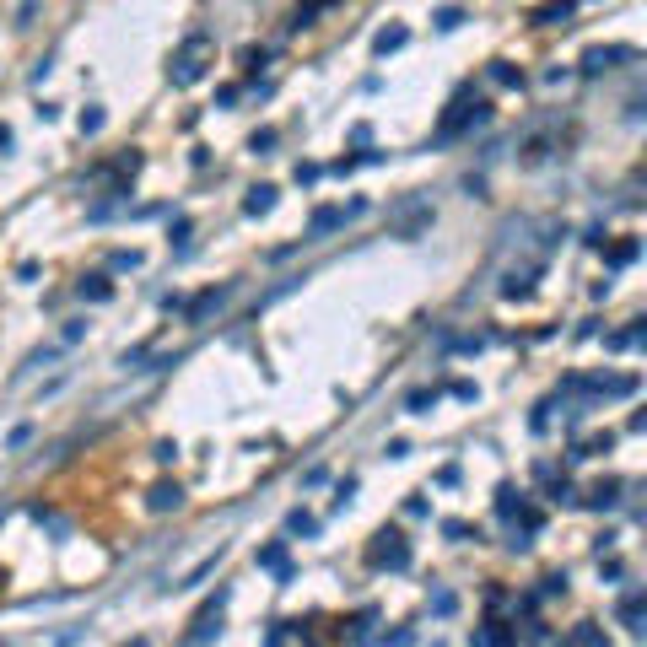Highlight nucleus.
<instances>
[{"label": "nucleus", "mask_w": 647, "mask_h": 647, "mask_svg": "<svg viewBox=\"0 0 647 647\" xmlns=\"http://www.w3.org/2000/svg\"><path fill=\"white\" fill-rule=\"evenodd\" d=\"M173 248H178V254H189V216H178V222H173Z\"/></svg>", "instance_id": "nucleus-22"}, {"label": "nucleus", "mask_w": 647, "mask_h": 647, "mask_svg": "<svg viewBox=\"0 0 647 647\" xmlns=\"http://www.w3.org/2000/svg\"><path fill=\"white\" fill-rule=\"evenodd\" d=\"M604 346H610V351H631V346H642V324H631V329H615Z\"/></svg>", "instance_id": "nucleus-14"}, {"label": "nucleus", "mask_w": 647, "mask_h": 647, "mask_svg": "<svg viewBox=\"0 0 647 647\" xmlns=\"http://www.w3.org/2000/svg\"><path fill=\"white\" fill-rule=\"evenodd\" d=\"M491 81H496V87H518L523 76H518V70H513L507 60H496V65H491Z\"/></svg>", "instance_id": "nucleus-17"}, {"label": "nucleus", "mask_w": 647, "mask_h": 647, "mask_svg": "<svg viewBox=\"0 0 647 647\" xmlns=\"http://www.w3.org/2000/svg\"><path fill=\"white\" fill-rule=\"evenodd\" d=\"M97 129H103V108H87L81 114V135H97Z\"/></svg>", "instance_id": "nucleus-26"}, {"label": "nucleus", "mask_w": 647, "mask_h": 647, "mask_svg": "<svg viewBox=\"0 0 647 647\" xmlns=\"http://www.w3.org/2000/svg\"><path fill=\"white\" fill-rule=\"evenodd\" d=\"M286 534H302V540H313V534H319V518L302 513V507H291V513H286Z\"/></svg>", "instance_id": "nucleus-10"}, {"label": "nucleus", "mask_w": 647, "mask_h": 647, "mask_svg": "<svg viewBox=\"0 0 647 647\" xmlns=\"http://www.w3.org/2000/svg\"><path fill=\"white\" fill-rule=\"evenodd\" d=\"M114 270H140V254H135V248H119V254H114Z\"/></svg>", "instance_id": "nucleus-27"}, {"label": "nucleus", "mask_w": 647, "mask_h": 647, "mask_svg": "<svg viewBox=\"0 0 647 647\" xmlns=\"http://www.w3.org/2000/svg\"><path fill=\"white\" fill-rule=\"evenodd\" d=\"M270 146H275V129H254V135H248V151H259V157H264Z\"/></svg>", "instance_id": "nucleus-23"}, {"label": "nucleus", "mask_w": 647, "mask_h": 647, "mask_svg": "<svg viewBox=\"0 0 647 647\" xmlns=\"http://www.w3.org/2000/svg\"><path fill=\"white\" fill-rule=\"evenodd\" d=\"M432 405H437V388H410L405 394V416H432Z\"/></svg>", "instance_id": "nucleus-9"}, {"label": "nucleus", "mask_w": 647, "mask_h": 647, "mask_svg": "<svg viewBox=\"0 0 647 647\" xmlns=\"http://www.w3.org/2000/svg\"><path fill=\"white\" fill-rule=\"evenodd\" d=\"M458 610V599H453L448 588H437V593H432V615H453Z\"/></svg>", "instance_id": "nucleus-20"}, {"label": "nucleus", "mask_w": 647, "mask_h": 647, "mask_svg": "<svg viewBox=\"0 0 647 647\" xmlns=\"http://www.w3.org/2000/svg\"><path fill=\"white\" fill-rule=\"evenodd\" d=\"M291 178H297V184H319L324 167H319V162H297V173H291Z\"/></svg>", "instance_id": "nucleus-21"}, {"label": "nucleus", "mask_w": 647, "mask_h": 647, "mask_svg": "<svg viewBox=\"0 0 647 647\" xmlns=\"http://www.w3.org/2000/svg\"><path fill=\"white\" fill-rule=\"evenodd\" d=\"M647 593L642 588H626V593H620V604H615V615H620V626H631V637H642L647 631Z\"/></svg>", "instance_id": "nucleus-2"}, {"label": "nucleus", "mask_w": 647, "mask_h": 647, "mask_svg": "<svg viewBox=\"0 0 647 647\" xmlns=\"http://www.w3.org/2000/svg\"><path fill=\"white\" fill-rule=\"evenodd\" d=\"M216 561H222V550H216V555H205V561H200V566H194V572H189L184 582H178V588H194L200 577H211V572H216Z\"/></svg>", "instance_id": "nucleus-18"}, {"label": "nucleus", "mask_w": 647, "mask_h": 647, "mask_svg": "<svg viewBox=\"0 0 647 647\" xmlns=\"http://www.w3.org/2000/svg\"><path fill=\"white\" fill-rule=\"evenodd\" d=\"M81 335H87V319H70V324H65V346H76Z\"/></svg>", "instance_id": "nucleus-28"}, {"label": "nucleus", "mask_w": 647, "mask_h": 647, "mask_svg": "<svg viewBox=\"0 0 647 647\" xmlns=\"http://www.w3.org/2000/svg\"><path fill=\"white\" fill-rule=\"evenodd\" d=\"M335 226H346V205H324V211H313V216H308V237H302V243H319V237H329Z\"/></svg>", "instance_id": "nucleus-3"}, {"label": "nucleus", "mask_w": 647, "mask_h": 647, "mask_svg": "<svg viewBox=\"0 0 647 647\" xmlns=\"http://www.w3.org/2000/svg\"><path fill=\"white\" fill-rule=\"evenodd\" d=\"M81 302H108V297H114V286H108V281H103V275H87V281H81Z\"/></svg>", "instance_id": "nucleus-11"}, {"label": "nucleus", "mask_w": 647, "mask_h": 647, "mask_svg": "<svg viewBox=\"0 0 647 647\" xmlns=\"http://www.w3.org/2000/svg\"><path fill=\"white\" fill-rule=\"evenodd\" d=\"M572 642H604V631H599V626H577V631H572Z\"/></svg>", "instance_id": "nucleus-29"}, {"label": "nucleus", "mask_w": 647, "mask_h": 647, "mask_svg": "<svg viewBox=\"0 0 647 647\" xmlns=\"http://www.w3.org/2000/svg\"><path fill=\"white\" fill-rule=\"evenodd\" d=\"M151 453H157V464H173V458H178V443H157Z\"/></svg>", "instance_id": "nucleus-30"}, {"label": "nucleus", "mask_w": 647, "mask_h": 647, "mask_svg": "<svg viewBox=\"0 0 647 647\" xmlns=\"http://www.w3.org/2000/svg\"><path fill=\"white\" fill-rule=\"evenodd\" d=\"M178 502H184V491H178V485H173V480L151 485V513H173Z\"/></svg>", "instance_id": "nucleus-7"}, {"label": "nucleus", "mask_w": 647, "mask_h": 647, "mask_svg": "<svg viewBox=\"0 0 647 647\" xmlns=\"http://www.w3.org/2000/svg\"><path fill=\"white\" fill-rule=\"evenodd\" d=\"M226 297H232V286H216V291H200L194 297V308H189V324H205V313H216Z\"/></svg>", "instance_id": "nucleus-6"}, {"label": "nucleus", "mask_w": 647, "mask_h": 647, "mask_svg": "<svg viewBox=\"0 0 647 647\" xmlns=\"http://www.w3.org/2000/svg\"><path fill=\"white\" fill-rule=\"evenodd\" d=\"M615 60H637V49H588V54H582V70L599 76V70H610Z\"/></svg>", "instance_id": "nucleus-4"}, {"label": "nucleus", "mask_w": 647, "mask_h": 647, "mask_svg": "<svg viewBox=\"0 0 647 647\" xmlns=\"http://www.w3.org/2000/svg\"><path fill=\"white\" fill-rule=\"evenodd\" d=\"M372 566H388V572H405V566H410V545H405V534H399V529H383V534H378V545H372Z\"/></svg>", "instance_id": "nucleus-1"}, {"label": "nucleus", "mask_w": 647, "mask_h": 647, "mask_svg": "<svg viewBox=\"0 0 647 647\" xmlns=\"http://www.w3.org/2000/svg\"><path fill=\"white\" fill-rule=\"evenodd\" d=\"M631 259H637V243H615V248H610V264H615V270H620V264H631Z\"/></svg>", "instance_id": "nucleus-24"}, {"label": "nucleus", "mask_w": 647, "mask_h": 647, "mask_svg": "<svg viewBox=\"0 0 647 647\" xmlns=\"http://www.w3.org/2000/svg\"><path fill=\"white\" fill-rule=\"evenodd\" d=\"M259 566H270V572H275V566H286V540H275V545L259 550Z\"/></svg>", "instance_id": "nucleus-16"}, {"label": "nucleus", "mask_w": 647, "mask_h": 647, "mask_svg": "<svg viewBox=\"0 0 647 647\" xmlns=\"http://www.w3.org/2000/svg\"><path fill=\"white\" fill-rule=\"evenodd\" d=\"M550 502H572V480H555V485H550Z\"/></svg>", "instance_id": "nucleus-31"}, {"label": "nucleus", "mask_w": 647, "mask_h": 647, "mask_svg": "<svg viewBox=\"0 0 647 647\" xmlns=\"http://www.w3.org/2000/svg\"><path fill=\"white\" fill-rule=\"evenodd\" d=\"M496 513H502V518H518V513H523V491L502 485V491H496Z\"/></svg>", "instance_id": "nucleus-13"}, {"label": "nucleus", "mask_w": 647, "mask_h": 647, "mask_svg": "<svg viewBox=\"0 0 647 647\" xmlns=\"http://www.w3.org/2000/svg\"><path fill=\"white\" fill-rule=\"evenodd\" d=\"M270 211H275V184H254L243 200V216H270Z\"/></svg>", "instance_id": "nucleus-5"}, {"label": "nucleus", "mask_w": 647, "mask_h": 647, "mask_svg": "<svg viewBox=\"0 0 647 647\" xmlns=\"http://www.w3.org/2000/svg\"><path fill=\"white\" fill-rule=\"evenodd\" d=\"M356 496V475H346V480L335 485V507H346V502H351Z\"/></svg>", "instance_id": "nucleus-25"}, {"label": "nucleus", "mask_w": 647, "mask_h": 647, "mask_svg": "<svg viewBox=\"0 0 647 647\" xmlns=\"http://www.w3.org/2000/svg\"><path fill=\"white\" fill-rule=\"evenodd\" d=\"M405 43H410V32H405V28H388V32L372 38V49H378V54H394V49H405Z\"/></svg>", "instance_id": "nucleus-12"}, {"label": "nucleus", "mask_w": 647, "mask_h": 647, "mask_svg": "<svg viewBox=\"0 0 647 647\" xmlns=\"http://www.w3.org/2000/svg\"><path fill=\"white\" fill-rule=\"evenodd\" d=\"M615 502H620V480H599L593 491H588V507H593V513H604V507H615Z\"/></svg>", "instance_id": "nucleus-8"}, {"label": "nucleus", "mask_w": 647, "mask_h": 647, "mask_svg": "<svg viewBox=\"0 0 647 647\" xmlns=\"http://www.w3.org/2000/svg\"><path fill=\"white\" fill-rule=\"evenodd\" d=\"M566 17H572V0H561V6H540V22H545V28H561Z\"/></svg>", "instance_id": "nucleus-15"}, {"label": "nucleus", "mask_w": 647, "mask_h": 647, "mask_svg": "<svg viewBox=\"0 0 647 647\" xmlns=\"http://www.w3.org/2000/svg\"><path fill=\"white\" fill-rule=\"evenodd\" d=\"M458 22H464V11H458V6H443V11H437V32H453Z\"/></svg>", "instance_id": "nucleus-19"}]
</instances>
